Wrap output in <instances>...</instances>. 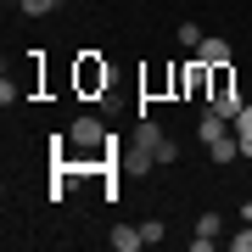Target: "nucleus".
<instances>
[{
  "instance_id": "1",
  "label": "nucleus",
  "mask_w": 252,
  "mask_h": 252,
  "mask_svg": "<svg viewBox=\"0 0 252 252\" xmlns=\"http://www.w3.org/2000/svg\"><path fill=\"white\" fill-rule=\"evenodd\" d=\"M196 62H207V67H224V62H230V39H219V34H207L202 45H196Z\"/></svg>"
},
{
  "instance_id": "2",
  "label": "nucleus",
  "mask_w": 252,
  "mask_h": 252,
  "mask_svg": "<svg viewBox=\"0 0 252 252\" xmlns=\"http://www.w3.org/2000/svg\"><path fill=\"white\" fill-rule=\"evenodd\" d=\"M73 146H101V118H79V124L67 129Z\"/></svg>"
},
{
  "instance_id": "3",
  "label": "nucleus",
  "mask_w": 252,
  "mask_h": 252,
  "mask_svg": "<svg viewBox=\"0 0 252 252\" xmlns=\"http://www.w3.org/2000/svg\"><path fill=\"white\" fill-rule=\"evenodd\" d=\"M224 124H230V118H219L213 107H207V112H202V124H196V135H202L207 146H213V140H224V135H230V129H224Z\"/></svg>"
},
{
  "instance_id": "4",
  "label": "nucleus",
  "mask_w": 252,
  "mask_h": 252,
  "mask_svg": "<svg viewBox=\"0 0 252 252\" xmlns=\"http://www.w3.org/2000/svg\"><path fill=\"white\" fill-rule=\"evenodd\" d=\"M112 247H118V252H140V247H146V230H135V224H118V230H112Z\"/></svg>"
},
{
  "instance_id": "5",
  "label": "nucleus",
  "mask_w": 252,
  "mask_h": 252,
  "mask_svg": "<svg viewBox=\"0 0 252 252\" xmlns=\"http://www.w3.org/2000/svg\"><path fill=\"white\" fill-rule=\"evenodd\" d=\"M235 140H241V157H252V101L235 112Z\"/></svg>"
},
{
  "instance_id": "6",
  "label": "nucleus",
  "mask_w": 252,
  "mask_h": 252,
  "mask_svg": "<svg viewBox=\"0 0 252 252\" xmlns=\"http://www.w3.org/2000/svg\"><path fill=\"white\" fill-rule=\"evenodd\" d=\"M207 152H213V162H235V157H241V140L224 135V140H213V146H207Z\"/></svg>"
},
{
  "instance_id": "7",
  "label": "nucleus",
  "mask_w": 252,
  "mask_h": 252,
  "mask_svg": "<svg viewBox=\"0 0 252 252\" xmlns=\"http://www.w3.org/2000/svg\"><path fill=\"white\" fill-rule=\"evenodd\" d=\"M135 146H146V152L157 157V146H162V129H157V124H140V135H135Z\"/></svg>"
},
{
  "instance_id": "8",
  "label": "nucleus",
  "mask_w": 252,
  "mask_h": 252,
  "mask_svg": "<svg viewBox=\"0 0 252 252\" xmlns=\"http://www.w3.org/2000/svg\"><path fill=\"white\" fill-rule=\"evenodd\" d=\"M202 39H207V34H202V28H196V23H180V45H190V51H196V45H202Z\"/></svg>"
},
{
  "instance_id": "9",
  "label": "nucleus",
  "mask_w": 252,
  "mask_h": 252,
  "mask_svg": "<svg viewBox=\"0 0 252 252\" xmlns=\"http://www.w3.org/2000/svg\"><path fill=\"white\" fill-rule=\"evenodd\" d=\"M56 6H62V0H23L28 17H45V11H56Z\"/></svg>"
},
{
  "instance_id": "10",
  "label": "nucleus",
  "mask_w": 252,
  "mask_h": 252,
  "mask_svg": "<svg viewBox=\"0 0 252 252\" xmlns=\"http://www.w3.org/2000/svg\"><path fill=\"white\" fill-rule=\"evenodd\" d=\"M230 252H252V224H247L241 235H230Z\"/></svg>"
},
{
  "instance_id": "11",
  "label": "nucleus",
  "mask_w": 252,
  "mask_h": 252,
  "mask_svg": "<svg viewBox=\"0 0 252 252\" xmlns=\"http://www.w3.org/2000/svg\"><path fill=\"white\" fill-rule=\"evenodd\" d=\"M6 6H23V0H6Z\"/></svg>"
}]
</instances>
